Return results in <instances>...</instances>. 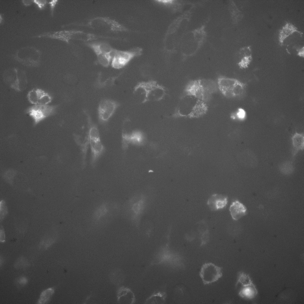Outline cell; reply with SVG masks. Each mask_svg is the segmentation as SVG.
<instances>
[{
	"mask_svg": "<svg viewBox=\"0 0 304 304\" xmlns=\"http://www.w3.org/2000/svg\"><path fill=\"white\" fill-rule=\"evenodd\" d=\"M218 89L217 83L211 79H199L190 80L184 89V96L193 97L206 102Z\"/></svg>",
	"mask_w": 304,
	"mask_h": 304,
	"instance_id": "6da1fadb",
	"label": "cell"
},
{
	"mask_svg": "<svg viewBox=\"0 0 304 304\" xmlns=\"http://www.w3.org/2000/svg\"><path fill=\"white\" fill-rule=\"evenodd\" d=\"M70 25L86 26L94 30L106 33L123 32L127 30L124 26L107 17H95L83 23H74L69 25Z\"/></svg>",
	"mask_w": 304,
	"mask_h": 304,
	"instance_id": "7a4b0ae2",
	"label": "cell"
},
{
	"mask_svg": "<svg viewBox=\"0 0 304 304\" xmlns=\"http://www.w3.org/2000/svg\"><path fill=\"white\" fill-rule=\"evenodd\" d=\"M135 93L140 92L143 96L142 103L151 101H159L164 99L167 94L165 87L154 80L139 82L134 88Z\"/></svg>",
	"mask_w": 304,
	"mask_h": 304,
	"instance_id": "3957f363",
	"label": "cell"
},
{
	"mask_svg": "<svg viewBox=\"0 0 304 304\" xmlns=\"http://www.w3.org/2000/svg\"><path fill=\"white\" fill-rule=\"evenodd\" d=\"M89 146L91 150L90 164L93 168L96 166L99 159L105 152L106 149L102 142L98 128L88 117V126Z\"/></svg>",
	"mask_w": 304,
	"mask_h": 304,
	"instance_id": "277c9868",
	"label": "cell"
},
{
	"mask_svg": "<svg viewBox=\"0 0 304 304\" xmlns=\"http://www.w3.org/2000/svg\"><path fill=\"white\" fill-rule=\"evenodd\" d=\"M217 83L218 89L222 94L230 99L241 97L246 87L245 83L237 79L222 76L218 77Z\"/></svg>",
	"mask_w": 304,
	"mask_h": 304,
	"instance_id": "5b68a950",
	"label": "cell"
},
{
	"mask_svg": "<svg viewBox=\"0 0 304 304\" xmlns=\"http://www.w3.org/2000/svg\"><path fill=\"white\" fill-rule=\"evenodd\" d=\"M41 51L32 46H26L18 49L12 55L14 58L22 64L28 66L36 67L40 64Z\"/></svg>",
	"mask_w": 304,
	"mask_h": 304,
	"instance_id": "8992f818",
	"label": "cell"
},
{
	"mask_svg": "<svg viewBox=\"0 0 304 304\" xmlns=\"http://www.w3.org/2000/svg\"><path fill=\"white\" fill-rule=\"evenodd\" d=\"M4 81L11 88L18 91H22L26 88L27 78L26 72L16 68L7 69L3 76Z\"/></svg>",
	"mask_w": 304,
	"mask_h": 304,
	"instance_id": "52a82bcc",
	"label": "cell"
},
{
	"mask_svg": "<svg viewBox=\"0 0 304 304\" xmlns=\"http://www.w3.org/2000/svg\"><path fill=\"white\" fill-rule=\"evenodd\" d=\"M142 51L138 47L126 51L116 49L111 62L112 66L118 69L124 67L134 57L140 56Z\"/></svg>",
	"mask_w": 304,
	"mask_h": 304,
	"instance_id": "ba28073f",
	"label": "cell"
},
{
	"mask_svg": "<svg viewBox=\"0 0 304 304\" xmlns=\"http://www.w3.org/2000/svg\"><path fill=\"white\" fill-rule=\"evenodd\" d=\"M56 106L48 104H35L28 108L26 113L33 119L36 125L54 113Z\"/></svg>",
	"mask_w": 304,
	"mask_h": 304,
	"instance_id": "9c48e42d",
	"label": "cell"
},
{
	"mask_svg": "<svg viewBox=\"0 0 304 304\" xmlns=\"http://www.w3.org/2000/svg\"><path fill=\"white\" fill-rule=\"evenodd\" d=\"M221 268L211 262L206 263L203 265L200 272V276L203 283L209 284L214 283L222 276Z\"/></svg>",
	"mask_w": 304,
	"mask_h": 304,
	"instance_id": "30bf717a",
	"label": "cell"
},
{
	"mask_svg": "<svg viewBox=\"0 0 304 304\" xmlns=\"http://www.w3.org/2000/svg\"><path fill=\"white\" fill-rule=\"evenodd\" d=\"M119 106V103L112 100L104 99L101 101L98 108L100 123L102 124L107 123Z\"/></svg>",
	"mask_w": 304,
	"mask_h": 304,
	"instance_id": "8fae6325",
	"label": "cell"
},
{
	"mask_svg": "<svg viewBox=\"0 0 304 304\" xmlns=\"http://www.w3.org/2000/svg\"><path fill=\"white\" fill-rule=\"evenodd\" d=\"M74 133L73 137L75 143L79 147L81 157V166L84 169L86 165V157L89 146L88 129L80 134Z\"/></svg>",
	"mask_w": 304,
	"mask_h": 304,
	"instance_id": "7c38bea8",
	"label": "cell"
},
{
	"mask_svg": "<svg viewBox=\"0 0 304 304\" xmlns=\"http://www.w3.org/2000/svg\"><path fill=\"white\" fill-rule=\"evenodd\" d=\"M29 101L35 104H48L52 99V97L43 90L39 88L33 89L27 95Z\"/></svg>",
	"mask_w": 304,
	"mask_h": 304,
	"instance_id": "4fadbf2b",
	"label": "cell"
},
{
	"mask_svg": "<svg viewBox=\"0 0 304 304\" xmlns=\"http://www.w3.org/2000/svg\"><path fill=\"white\" fill-rule=\"evenodd\" d=\"M85 45L92 50L96 56L107 55L113 56L116 50L109 43L102 41L90 42L85 43Z\"/></svg>",
	"mask_w": 304,
	"mask_h": 304,
	"instance_id": "5bb4252c",
	"label": "cell"
},
{
	"mask_svg": "<svg viewBox=\"0 0 304 304\" xmlns=\"http://www.w3.org/2000/svg\"><path fill=\"white\" fill-rule=\"evenodd\" d=\"M227 196L214 194L209 198L207 204L211 210L215 211L224 208L227 203Z\"/></svg>",
	"mask_w": 304,
	"mask_h": 304,
	"instance_id": "9a60e30c",
	"label": "cell"
},
{
	"mask_svg": "<svg viewBox=\"0 0 304 304\" xmlns=\"http://www.w3.org/2000/svg\"><path fill=\"white\" fill-rule=\"evenodd\" d=\"M295 32L298 33L301 35L303 34L293 24L287 22L279 31L278 40L280 45H283L284 40Z\"/></svg>",
	"mask_w": 304,
	"mask_h": 304,
	"instance_id": "2e32d148",
	"label": "cell"
},
{
	"mask_svg": "<svg viewBox=\"0 0 304 304\" xmlns=\"http://www.w3.org/2000/svg\"><path fill=\"white\" fill-rule=\"evenodd\" d=\"M229 210L232 218L237 220L246 215L247 208L244 205L238 200H235L231 204Z\"/></svg>",
	"mask_w": 304,
	"mask_h": 304,
	"instance_id": "e0dca14e",
	"label": "cell"
},
{
	"mask_svg": "<svg viewBox=\"0 0 304 304\" xmlns=\"http://www.w3.org/2000/svg\"><path fill=\"white\" fill-rule=\"evenodd\" d=\"M250 46L241 48L239 54L242 58L238 64L240 68L243 69L247 68L252 60L251 51Z\"/></svg>",
	"mask_w": 304,
	"mask_h": 304,
	"instance_id": "ac0fdd59",
	"label": "cell"
},
{
	"mask_svg": "<svg viewBox=\"0 0 304 304\" xmlns=\"http://www.w3.org/2000/svg\"><path fill=\"white\" fill-rule=\"evenodd\" d=\"M258 294V291L254 284L249 285L242 287L239 294L242 298L246 299L251 300L255 297Z\"/></svg>",
	"mask_w": 304,
	"mask_h": 304,
	"instance_id": "d6986e66",
	"label": "cell"
},
{
	"mask_svg": "<svg viewBox=\"0 0 304 304\" xmlns=\"http://www.w3.org/2000/svg\"><path fill=\"white\" fill-rule=\"evenodd\" d=\"M119 300L121 303L133 304L135 301V296L129 289L123 288L119 292Z\"/></svg>",
	"mask_w": 304,
	"mask_h": 304,
	"instance_id": "ffe728a7",
	"label": "cell"
},
{
	"mask_svg": "<svg viewBox=\"0 0 304 304\" xmlns=\"http://www.w3.org/2000/svg\"><path fill=\"white\" fill-rule=\"evenodd\" d=\"M166 297V293L164 292L159 291L155 292L146 300L145 303H164Z\"/></svg>",
	"mask_w": 304,
	"mask_h": 304,
	"instance_id": "44dd1931",
	"label": "cell"
},
{
	"mask_svg": "<svg viewBox=\"0 0 304 304\" xmlns=\"http://www.w3.org/2000/svg\"><path fill=\"white\" fill-rule=\"evenodd\" d=\"M292 145L296 152L303 150L304 137L303 134L297 132L295 133L292 136Z\"/></svg>",
	"mask_w": 304,
	"mask_h": 304,
	"instance_id": "7402d4cb",
	"label": "cell"
},
{
	"mask_svg": "<svg viewBox=\"0 0 304 304\" xmlns=\"http://www.w3.org/2000/svg\"><path fill=\"white\" fill-rule=\"evenodd\" d=\"M54 289L51 287L43 291L41 293L38 304H45L49 301L54 292Z\"/></svg>",
	"mask_w": 304,
	"mask_h": 304,
	"instance_id": "603a6c76",
	"label": "cell"
},
{
	"mask_svg": "<svg viewBox=\"0 0 304 304\" xmlns=\"http://www.w3.org/2000/svg\"><path fill=\"white\" fill-rule=\"evenodd\" d=\"M253 284L252 280L248 274L243 272H241L239 274L237 285L240 284L242 287H243Z\"/></svg>",
	"mask_w": 304,
	"mask_h": 304,
	"instance_id": "cb8c5ba5",
	"label": "cell"
},
{
	"mask_svg": "<svg viewBox=\"0 0 304 304\" xmlns=\"http://www.w3.org/2000/svg\"><path fill=\"white\" fill-rule=\"evenodd\" d=\"M231 114V117L232 119L237 118L241 120L245 118L246 115L245 111L241 108L238 109L236 112L232 113Z\"/></svg>",
	"mask_w": 304,
	"mask_h": 304,
	"instance_id": "d4e9b609",
	"label": "cell"
},
{
	"mask_svg": "<svg viewBox=\"0 0 304 304\" xmlns=\"http://www.w3.org/2000/svg\"><path fill=\"white\" fill-rule=\"evenodd\" d=\"M28 262L26 259L23 257H21L16 262L15 266L17 268L23 269L28 266Z\"/></svg>",
	"mask_w": 304,
	"mask_h": 304,
	"instance_id": "484cf974",
	"label": "cell"
},
{
	"mask_svg": "<svg viewBox=\"0 0 304 304\" xmlns=\"http://www.w3.org/2000/svg\"><path fill=\"white\" fill-rule=\"evenodd\" d=\"M232 8L233 9H231L232 16V19L234 20V21L237 22L238 19L239 20V17H240L242 14L240 13V12L237 9L235 5H234V7H233Z\"/></svg>",
	"mask_w": 304,
	"mask_h": 304,
	"instance_id": "4316f807",
	"label": "cell"
},
{
	"mask_svg": "<svg viewBox=\"0 0 304 304\" xmlns=\"http://www.w3.org/2000/svg\"><path fill=\"white\" fill-rule=\"evenodd\" d=\"M34 3L40 9H44L48 1L46 0H33Z\"/></svg>",
	"mask_w": 304,
	"mask_h": 304,
	"instance_id": "83f0119b",
	"label": "cell"
},
{
	"mask_svg": "<svg viewBox=\"0 0 304 304\" xmlns=\"http://www.w3.org/2000/svg\"><path fill=\"white\" fill-rule=\"evenodd\" d=\"M28 282L27 278L24 276H21L17 279L16 283L17 284L20 286H24Z\"/></svg>",
	"mask_w": 304,
	"mask_h": 304,
	"instance_id": "f1b7e54d",
	"label": "cell"
},
{
	"mask_svg": "<svg viewBox=\"0 0 304 304\" xmlns=\"http://www.w3.org/2000/svg\"><path fill=\"white\" fill-rule=\"evenodd\" d=\"M58 1V0H52L48 2L50 6V13L52 16H53V15L54 8Z\"/></svg>",
	"mask_w": 304,
	"mask_h": 304,
	"instance_id": "f546056e",
	"label": "cell"
},
{
	"mask_svg": "<svg viewBox=\"0 0 304 304\" xmlns=\"http://www.w3.org/2000/svg\"><path fill=\"white\" fill-rule=\"evenodd\" d=\"M297 52V55L301 57H304V48L303 46L302 47H297L296 49Z\"/></svg>",
	"mask_w": 304,
	"mask_h": 304,
	"instance_id": "4dcf8cb0",
	"label": "cell"
},
{
	"mask_svg": "<svg viewBox=\"0 0 304 304\" xmlns=\"http://www.w3.org/2000/svg\"><path fill=\"white\" fill-rule=\"evenodd\" d=\"M21 1L23 4L26 6L30 5L34 3L33 0H22Z\"/></svg>",
	"mask_w": 304,
	"mask_h": 304,
	"instance_id": "1f68e13d",
	"label": "cell"
},
{
	"mask_svg": "<svg viewBox=\"0 0 304 304\" xmlns=\"http://www.w3.org/2000/svg\"><path fill=\"white\" fill-rule=\"evenodd\" d=\"M0 241L1 242H4L5 241V236L3 232H2V233L1 232Z\"/></svg>",
	"mask_w": 304,
	"mask_h": 304,
	"instance_id": "d6a6232c",
	"label": "cell"
},
{
	"mask_svg": "<svg viewBox=\"0 0 304 304\" xmlns=\"http://www.w3.org/2000/svg\"><path fill=\"white\" fill-rule=\"evenodd\" d=\"M4 18L3 15L2 14L0 13V23L1 24L3 23L4 22Z\"/></svg>",
	"mask_w": 304,
	"mask_h": 304,
	"instance_id": "836d02e7",
	"label": "cell"
},
{
	"mask_svg": "<svg viewBox=\"0 0 304 304\" xmlns=\"http://www.w3.org/2000/svg\"><path fill=\"white\" fill-rule=\"evenodd\" d=\"M62 39H63V30H62Z\"/></svg>",
	"mask_w": 304,
	"mask_h": 304,
	"instance_id": "e575fe53",
	"label": "cell"
}]
</instances>
